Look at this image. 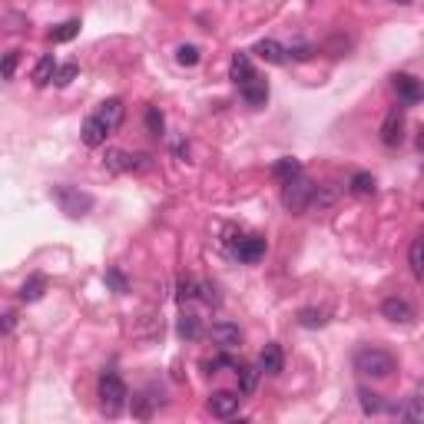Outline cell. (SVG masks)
I'll list each match as a JSON object with an SVG mask.
<instances>
[{"label":"cell","mask_w":424,"mask_h":424,"mask_svg":"<svg viewBox=\"0 0 424 424\" xmlns=\"http://www.w3.org/2000/svg\"><path fill=\"white\" fill-rule=\"evenodd\" d=\"M355 371L361 378H371V381H385L395 375V355H388L385 348H358Z\"/></svg>","instance_id":"obj_1"},{"label":"cell","mask_w":424,"mask_h":424,"mask_svg":"<svg viewBox=\"0 0 424 424\" xmlns=\"http://www.w3.org/2000/svg\"><path fill=\"white\" fill-rule=\"evenodd\" d=\"M126 398H129V391H126L123 378L116 375V371H103L100 375V405H103V415L116 418L123 411Z\"/></svg>","instance_id":"obj_2"},{"label":"cell","mask_w":424,"mask_h":424,"mask_svg":"<svg viewBox=\"0 0 424 424\" xmlns=\"http://www.w3.org/2000/svg\"><path fill=\"white\" fill-rule=\"evenodd\" d=\"M53 203L60 206V212H67L70 219H83L93 209V196L77 189V186H53Z\"/></svg>","instance_id":"obj_3"},{"label":"cell","mask_w":424,"mask_h":424,"mask_svg":"<svg viewBox=\"0 0 424 424\" xmlns=\"http://www.w3.org/2000/svg\"><path fill=\"white\" fill-rule=\"evenodd\" d=\"M312 193H315V183H312L309 176H292L289 183H285V196H282V203L292 216H302V212L312 206Z\"/></svg>","instance_id":"obj_4"},{"label":"cell","mask_w":424,"mask_h":424,"mask_svg":"<svg viewBox=\"0 0 424 424\" xmlns=\"http://www.w3.org/2000/svg\"><path fill=\"white\" fill-rule=\"evenodd\" d=\"M106 169H110V173L149 169V156H133V153H126V149H106Z\"/></svg>","instance_id":"obj_5"},{"label":"cell","mask_w":424,"mask_h":424,"mask_svg":"<svg viewBox=\"0 0 424 424\" xmlns=\"http://www.w3.org/2000/svg\"><path fill=\"white\" fill-rule=\"evenodd\" d=\"M405 139V106H391L381 123V143L385 146H398Z\"/></svg>","instance_id":"obj_6"},{"label":"cell","mask_w":424,"mask_h":424,"mask_svg":"<svg viewBox=\"0 0 424 424\" xmlns=\"http://www.w3.org/2000/svg\"><path fill=\"white\" fill-rule=\"evenodd\" d=\"M209 411L216 418H232L239 411V395L235 391H212L209 395Z\"/></svg>","instance_id":"obj_7"},{"label":"cell","mask_w":424,"mask_h":424,"mask_svg":"<svg viewBox=\"0 0 424 424\" xmlns=\"http://www.w3.org/2000/svg\"><path fill=\"white\" fill-rule=\"evenodd\" d=\"M381 315L388 318V322H398V325H408V322H415V309L408 305L405 299H385L381 302Z\"/></svg>","instance_id":"obj_8"},{"label":"cell","mask_w":424,"mask_h":424,"mask_svg":"<svg viewBox=\"0 0 424 424\" xmlns=\"http://www.w3.org/2000/svg\"><path fill=\"white\" fill-rule=\"evenodd\" d=\"M395 90H398V97L405 100L408 106H415L418 100H421V83H418L415 77H411V73H395Z\"/></svg>","instance_id":"obj_9"},{"label":"cell","mask_w":424,"mask_h":424,"mask_svg":"<svg viewBox=\"0 0 424 424\" xmlns=\"http://www.w3.org/2000/svg\"><path fill=\"white\" fill-rule=\"evenodd\" d=\"M209 335H212V341H216V345H222V348H235L242 341L239 325H232V322H216Z\"/></svg>","instance_id":"obj_10"},{"label":"cell","mask_w":424,"mask_h":424,"mask_svg":"<svg viewBox=\"0 0 424 424\" xmlns=\"http://www.w3.org/2000/svg\"><path fill=\"white\" fill-rule=\"evenodd\" d=\"M229 77H232V83L235 87H245L252 77H255V70H252V60H249V53H235L232 57V63H229Z\"/></svg>","instance_id":"obj_11"},{"label":"cell","mask_w":424,"mask_h":424,"mask_svg":"<svg viewBox=\"0 0 424 424\" xmlns=\"http://www.w3.org/2000/svg\"><path fill=\"white\" fill-rule=\"evenodd\" d=\"M80 136H83V143H87V146H103L106 136H110V129L100 123V116H87V120H83V129H80Z\"/></svg>","instance_id":"obj_12"},{"label":"cell","mask_w":424,"mask_h":424,"mask_svg":"<svg viewBox=\"0 0 424 424\" xmlns=\"http://www.w3.org/2000/svg\"><path fill=\"white\" fill-rule=\"evenodd\" d=\"M259 365L265 375H279L282 365H285V355H282V348L275 345V341H269V345L262 348V355H259Z\"/></svg>","instance_id":"obj_13"},{"label":"cell","mask_w":424,"mask_h":424,"mask_svg":"<svg viewBox=\"0 0 424 424\" xmlns=\"http://www.w3.org/2000/svg\"><path fill=\"white\" fill-rule=\"evenodd\" d=\"M242 90V97H245V103L249 106H265V100H269V83L265 80H259V73L245 83V87H239Z\"/></svg>","instance_id":"obj_14"},{"label":"cell","mask_w":424,"mask_h":424,"mask_svg":"<svg viewBox=\"0 0 424 424\" xmlns=\"http://www.w3.org/2000/svg\"><path fill=\"white\" fill-rule=\"evenodd\" d=\"M235 255H239V262H259L262 255H265V239H259V235H252V239H239Z\"/></svg>","instance_id":"obj_15"},{"label":"cell","mask_w":424,"mask_h":424,"mask_svg":"<svg viewBox=\"0 0 424 424\" xmlns=\"http://www.w3.org/2000/svg\"><path fill=\"white\" fill-rule=\"evenodd\" d=\"M123 113H126V110H123V103H120V100H106V103L100 106V113H97V116H100V123H103L106 129L113 133L116 126L123 123Z\"/></svg>","instance_id":"obj_16"},{"label":"cell","mask_w":424,"mask_h":424,"mask_svg":"<svg viewBox=\"0 0 424 424\" xmlns=\"http://www.w3.org/2000/svg\"><path fill=\"white\" fill-rule=\"evenodd\" d=\"M255 53H259L265 63H275V67L289 60V57H285V47H282V43H275V40H259V43H255Z\"/></svg>","instance_id":"obj_17"},{"label":"cell","mask_w":424,"mask_h":424,"mask_svg":"<svg viewBox=\"0 0 424 424\" xmlns=\"http://www.w3.org/2000/svg\"><path fill=\"white\" fill-rule=\"evenodd\" d=\"M43 292H47V275H30L23 282V289H20V299L23 302H40L43 299Z\"/></svg>","instance_id":"obj_18"},{"label":"cell","mask_w":424,"mask_h":424,"mask_svg":"<svg viewBox=\"0 0 424 424\" xmlns=\"http://www.w3.org/2000/svg\"><path fill=\"white\" fill-rule=\"evenodd\" d=\"M53 73H57V60L40 57V63L33 67V87H47V83H53Z\"/></svg>","instance_id":"obj_19"},{"label":"cell","mask_w":424,"mask_h":424,"mask_svg":"<svg viewBox=\"0 0 424 424\" xmlns=\"http://www.w3.org/2000/svg\"><path fill=\"white\" fill-rule=\"evenodd\" d=\"M272 173H275V179L289 183L292 176H299V173H302V163H299V159H292V156H285V159H279V163L272 166Z\"/></svg>","instance_id":"obj_20"},{"label":"cell","mask_w":424,"mask_h":424,"mask_svg":"<svg viewBox=\"0 0 424 424\" xmlns=\"http://www.w3.org/2000/svg\"><path fill=\"white\" fill-rule=\"evenodd\" d=\"M176 332L183 338H189V341H196V338L203 335V322H199V315H183L179 325H176Z\"/></svg>","instance_id":"obj_21"},{"label":"cell","mask_w":424,"mask_h":424,"mask_svg":"<svg viewBox=\"0 0 424 424\" xmlns=\"http://www.w3.org/2000/svg\"><path fill=\"white\" fill-rule=\"evenodd\" d=\"M348 189H351L355 196H375V176L371 173H355Z\"/></svg>","instance_id":"obj_22"},{"label":"cell","mask_w":424,"mask_h":424,"mask_svg":"<svg viewBox=\"0 0 424 424\" xmlns=\"http://www.w3.org/2000/svg\"><path fill=\"white\" fill-rule=\"evenodd\" d=\"M80 33V20H67V23H60V27L50 30V40L53 43H67V40H73Z\"/></svg>","instance_id":"obj_23"},{"label":"cell","mask_w":424,"mask_h":424,"mask_svg":"<svg viewBox=\"0 0 424 424\" xmlns=\"http://www.w3.org/2000/svg\"><path fill=\"white\" fill-rule=\"evenodd\" d=\"M408 265H411V275H415V279H421V275H424V245H421V239L411 242V252H408Z\"/></svg>","instance_id":"obj_24"},{"label":"cell","mask_w":424,"mask_h":424,"mask_svg":"<svg viewBox=\"0 0 424 424\" xmlns=\"http://www.w3.org/2000/svg\"><path fill=\"white\" fill-rule=\"evenodd\" d=\"M235 375H239V391H242V395H252L255 385H259L262 371H255V368H235Z\"/></svg>","instance_id":"obj_25"},{"label":"cell","mask_w":424,"mask_h":424,"mask_svg":"<svg viewBox=\"0 0 424 424\" xmlns=\"http://www.w3.org/2000/svg\"><path fill=\"white\" fill-rule=\"evenodd\" d=\"M77 73H80L77 63H63V67H57V73H53V83H57V87H70V83L77 80Z\"/></svg>","instance_id":"obj_26"},{"label":"cell","mask_w":424,"mask_h":424,"mask_svg":"<svg viewBox=\"0 0 424 424\" xmlns=\"http://www.w3.org/2000/svg\"><path fill=\"white\" fill-rule=\"evenodd\" d=\"M299 325L302 328H322L325 325V312H315V309L299 312Z\"/></svg>","instance_id":"obj_27"},{"label":"cell","mask_w":424,"mask_h":424,"mask_svg":"<svg viewBox=\"0 0 424 424\" xmlns=\"http://www.w3.org/2000/svg\"><path fill=\"white\" fill-rule=\"evenodd\" d=\"M106 285H110L113 292H120V295L129 292V282H126V275L120 269H106Z\"/></svg>","instance_id":"obj_28"},{"label":"cell","mask_w":424,"mask_h":424,"mask_svg":"<svg viewBox=\"0 0 424 424\" xmlns=\"http://www.w3.org/2000/svg\"><path fill=\"white\" fill-rule=\"evenodd\" d=\"M20 63V50H10V53H4V60H0V77L10 80L14 77V70H17Z\"/></svg>","instance_id":"obj_29"},{"label":"cell","mask_w":424,"mask_h":424,"mask_svg":"<svg viewBox=\"0 0 424 424\" xmlns=\"http://www.w3.org/2000/svg\"><path fill=\"white\" fill-rule=\"evenodd\" d=\"M163 113H159V110H156V106H149V110H146V129H149V133L153 136H163Z\"/></svg>","instance_id":"obj_30"},{"label":"cell","mask_w":424,"mask_h":424,"mask_svg":"<svg viewBox=\"0 0 424 424\" xmlns=\"http://www.w3.org/2000/svg\"><path fill=\"white\" fill-rule=\"evenodd\" d=\"M176 60H179L183 67H196V63H199V50H196L193 43H183V47L176 50Z\"/></svg>","instance_id":"obj_31"},{"label":"cell","mask_w":424,"mask_h":424,"mask_svg":"<svg viewBox=\"0 0 424 424\" xmlns=\"http://www.w3.org/2000/svg\"><path fill=\"white\" fill-rule=\"evenodd\" d=\"M193 299H199V282L183 279L179 282V302H193Z\"/></svg>","instance_id":"obj_32"},{"label":"cell","mask_w":424,"mask_h":424,"mask_svg":"<svg viewBox=\"0 0 424 424\" xmlns=\"http://www.w3.org/2000/svg\"><path fill=\"white\" fill-rule=\"evenodd\" d=\"M401 418H411V421H421L424 418V408H421V395H415L408 401V408H401Z\"/></svg>","instance_id":"obj_33"},{"label":"cell","mask_w":424,"mask_h":424,"mask_svg":"<svg viewBox=\"0 0 424 424\" xmlns=\"http://www.w3.org/2000/svg\"><path fill=\"white\" fill-rule=\"evenodd\" d=\"M312 53H315V50H312L309 43H295V47L285 50V57H292V60H312Z\"/></svg>","instance_id":"obj_34"},{"label":"cell","mask_w":424,"mask_h":424,"mask_svg":"<svg viewBox=\"0 0 424 424\" xmlns=\"http://www.w3.org/2000/svg\"><path fill=\"white\" fill-rule=\"evenodd\" d=\"M149 411H153V408H149V398H133V415L136 418H149Z\"/></svg>","instance_id":"obj_35"},{"label":"cell","mask_w":424,"mask_h":424,"mask_svg":"<svg viewBox=\"0 0 424 424\" xmlns=\"http://www.w3.org/2000/svg\"><path fill=\"white\" fill-rule=\"evenodd\" d=\"M395 4H401V7H408V4H415V0H395Z\"/></svg>","instance_id":"obj_36"}]
</instances>
